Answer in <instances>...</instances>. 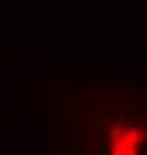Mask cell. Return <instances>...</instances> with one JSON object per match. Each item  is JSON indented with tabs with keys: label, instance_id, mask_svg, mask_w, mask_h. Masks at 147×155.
Returning a JSON list of instances; mask_svg holds the SVG:
<instances>
[{
	"label": "cell",
	"instance_id": "6da1fadb",
	"mask_svg": "<svg viewBox=\"0 0 147 155\" xmlns=\"http://www.w3.org/2000/svg\"><path fill=\"white\" fill-rule=\"evenodd\" d=\"M114 153L111 155H135L139 145V132L137 130H122V136L114 132Z\"/></svg>",
	"mask_w": 147,
	"mask_h": 155
}]
</instances>
